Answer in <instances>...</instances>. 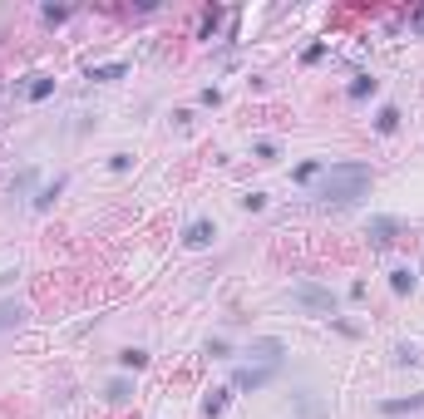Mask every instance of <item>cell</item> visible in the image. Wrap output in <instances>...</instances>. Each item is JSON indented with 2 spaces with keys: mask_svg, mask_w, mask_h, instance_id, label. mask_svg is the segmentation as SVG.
<instances>
[{
  "mask_svg": "<svg viewBox=\"0 0 424 419\" xmlns=\"http://www.w3.org/2000/svg\"><path fill=\"white\" fill-rule=\"evenodd\" d=\"M212 237H217V227H212L208 217H193V222L183 227V242H188V247H208Z\"/></svg>",
  "mask_w": 424,
  "mask_h": 419,
  "instance_id": "cell-4",
  "label": "cell"
},
{
  "mask_svg": "<svg viewBox=\"0 0 424 419\" xmlns=\"http://www.w3.org/2000/svg\"><path fill=\"white\" fill-rule=\"evenodd\" d=\"M257 158H267V163H272V158H277V143H272V138H262V143H257Z\"/></svg>",
  "mask_w": 424,
  "mask_h": 419,
  "instance_id": "cell-19",
  "label": "cell"
},
{
  "mask_svg": "<svg viewBox=\"0 0 424 419\" xmlns=\"http://www.w3.org/2000/svg\"><path fill=\"white\" fill-rule=\"evenodd\" d=\"M25 306H20V301H0V330H10V325H20V320H25Z\"/></svg>",
  "mask_w": 424,
  "mask_h": 419,
  "instance_id": "cell-9",
  "label": "cell"
},
{
  "mask_svg": "<svg viewBox=\"0 0 424 419\" xmlns=\"http://www.w3.org/2000/svg\"><path fill=\"white\" fill-rule=\"evenodd\" d=\"M50 94H55V79H35L30 84V99H50Z\"/></svg>",
  "mask_w": 424,
  "mask_h": 419,
  "instance_id": "cell-15",
  "label": "cell"
},
{
  "mask_svg": "<svg viewBox=\"0 0 424 419\" xmlns=\"http://www.w3.org/2000/svg\"><path fill=\"white\" fill-rule=\"evenodd\" d=\"M415 20H420V25H424V10H420V15H415Z\"/></svg>",
  "mask_w": 424,
  "mask_h": 419,
  "instance_id": "cell-20",
  "label": "cell"
},
{
  "mask_svg": "<svg viewBox=\"0 0 424 419\" xmlns=\"http://www.w3.org/2000/svg\"><path fill=\"white\" fill-rule=\"evenodd\" d=\"M320 173V158H311V163H301V168H296V178H301V183H306V178H316Z\"/></svg>",
  "mask_w": 424,
  "mask_h": 419,
  "instance_id": "cell-18",
  "label": "cell"
},
{
  "mask_svg": "<svg viewBox=\"0 0 424 419\" xmlns=\"http://www.w3.org/2000/svg\"><path fill=\"white\" fill-rule=\"evenodd\" d=\"M395 232H400V222H395V217H370V227H365V237H370L375 247H390V242H395Z\"/></svg>",
  "mask_w": 424,
  "mask_h": 419,
  "instance_id": "cell-3",
  "label": "cell"
},
{
  "mask_svg": "<svg viewBox=\"0 0 424 419\" xmlns=\"http://www.w3.org/2000/svg\"><path fill=\"white\" fill-rule=\"evenodd\" d=\"M370 163H330L325 168V178H320L316 198L325 208H350L355 198H365V188H370Z\"/></svg>",
  "mask_w": 424,
  "mask_h": 419,
  "instance_id": "cell-1",
  "label": "cell"
},
{
  "mask_svg": "<svg viewBox=\"0 0 424 419\" xmlns=\"http://www.w3.org/2000/svg\"><path fill=\"white\" fill-rule=\"evenodd\" d=\"M415 360H420L415 345H400V350H395V365H415Z\"/></svg>",
  "mask_w": 424,
  "mask_h": 419,
  "instance_id": "cell-17",
  "label": "cell"
},
{
  "mask_svg": "<svg viewBox=\"0 0 424 419\" xmlns=\"http://www.w3.org/2000/svg\"><path fill=\"white\" fill-rule=\"evenodd\" d=\"M291 306L335 315V291H330V286H316V281H296V286H291Z\"/></svg>",
  "mask_w": 424,
  "mask_h": 419,
  "instance_id": "cell-2",
  "label": "cell"
},
{
  "mask_svg": "<svg viewBox=\"0 0 424 419\" xmlns=\"http://www.w3.org/2000/svg\"><path fill=\"white\" fill-rule=\"evenodd\" d=\"M272 375H277V370H237V375H232V385H237V390H262Z\"/></svg>",
  "mask_w": 424,
  "mask_h": 419,
  "instance_id": "cell-6",
  "label": "cell"
},
{
  "mask_svg": "<svg viewBox=\"0 0 424 419\" xmlns=\"http://www.w3.org/2000/svg\"><path fill=\"white\" fill-rule=\"evenodd\" d=\"M227 395H232V390H212V395H208V405H203V410H208V415L217 419L222 410H227Z\"/></svg>",
  "mask_w": 424,
  "mask_h": 419,
  "instance_id": "cell-13",
  "label": "cell"
},
{
  "mask_svg": "<svg viewBox=\"0 0 424 419\" xmlns=\"http://www.w3.org/2000/svg\"><path fill=\"white\" fill-rule=\"evenodd\" d=\"M415 410H424V395H410V400H385V405H380V415H415Z\"/></svg>",
  "mask_w": 424,
  "mask_h": 419,
  "instance_id": "cell-7",
  "label": "cell"
},
{
  "mask_svg": "<svg viewBox=\"0 0 424 419\" xmlns=\"http://www.w3.org/2000/svg\"><path fill=\"white\" fill-rule=\"evenodd\" d=\"M365 94H375V79L370 74H355L350 79V99H365Z\"/></svg>",
  "mask_w": 424,
  "mask_h": 419,
  "instance_id": "cell-12",
  "label": "cell"
},
{
  "mask_svg": "<svg viewBox=\"0 0 424 419\" xmlns=\"http://www.w3.org/2000/svg\"><path fill=\"white\" fill-rule=\"evenodd\" d=\"M128 395H133V385H128V380H108V400H113V405H118V400H128Z\"/></svg>",
  "mask_w": 424,
  "mask_h": 419,
  "instance_id": "cell-14",
  "label": "cell"
},
{
  "mask_svg": "<svg viewBox=\"0 0 424 419\" xmlns=\"http://www.w3.org/2000/svg\"><path fill=\"white\" fill-rule=\"evenodd\" d=\"M89 79H99V84H108V79H123V65L113 60V65H94L89 69Z\"/></svg>",
  "mask_w": 424,
  "mask_h": 419,
  "instance_id": "cell-11",
  "label": "cell"
},
{
  "mask_svg": "<svg viewBox=\"0 0 424 419\" xmlns=\"http://www.w3.org/2000/svg\"><path fill=\"white\" fill-rule=\"evenodd\" d=\"M375 128H380V133H395V128H400V108L385 104L380 113H375Z\"/></svg>",
  "mask_w": 424,
  "mask_h": 419,
  "instance_id": "cell-10",
  "label": "cell"
},
{
  "mask_svg": "<svg viewBox=\"0 0 424 419\" xmlns=\"http://www.w3.org/2000/svg\"><path fill=\"white\" fill-rule=\"evenodd\" d=\"M247 355H252V360H267V365H281V340H272V335H267V340H252Z\"/></svg>",
  "mask_w": 424,
  "mask_h": 419,
  "instance_id": "cell-5",
  "label": "cell"
},
{
  "mask_svg": "<svg viewBox=\"0 0 424 419\" xmlns=\"http://www.w3.org/2000/svg\"><path fill=\"white\" fill-rule=\"evenodd\" d=\"M118 360H123V365H128V370H143V365H148V355H143V350H123V355H118Z\"/></svg>",
  "mask_w": 424,
  "mask_h": 419,
  "instance_id": "cell-16",
  "label": "cell"
},
{
  "mask_svg": "<svg viewBox=\"0 0 424 419\" xmlns=\"http://www.w3.org/2000/svg\"><path fill=\"white\" fill-rule=\"evenodd\" d=\"M390 291H395V296H410V291H415V272H410V267H395V272H390Z\"/></svg>",
  "mask_w": 424,
  "mask_h": 419,
  "instance_id": "cell-8",
  "label": "cell"
}]
</instances>
